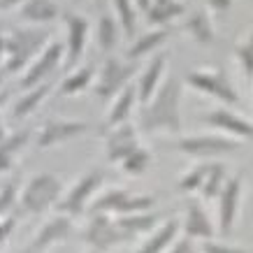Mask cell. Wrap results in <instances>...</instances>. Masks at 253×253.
<instances>
[{
	"label": "cell",
	"instance_id": "6da1fadb",
	"mask_svg": "<svg viewBox=\"0 0 253 253\" xmlns=\"http://www.w3.org/2000/svg\"><path fill=\"white\" fill-rule=\"evenodd\" d=\"M181 82L179 77L169 75L163 79L158 91L146 105H142V116H139V130L144 132H165V135H176L181 132Z\"/></svg>",
	"mask_w": 253,
	"mask_h": 253
},
{
	"label": "cell",
	"instance_id": "7a4b0ae2",
	"mask_svg": "<svg viewBox=\"0 0 253 253\" xmlns=\"http://www.w3.org/2000/svg\"><path fill=\"white\" fill-rule=\"evenodd\" d=\"M49 44V31L44 28H16L5 38V63L2 68L7 75L21 72L31 65L42 49Z\"/></svg>",
	"mask_w": 253,
	"mask_h": 253
},
{
	"label": "cell",
	"instance_id": "3957f363",
	"mask_svg": "<svg viewBox=\"0 0 253 253\" xmlns=\"http://www.w3.org/2000/svg\"><path fill=\"white\" fill-rule=\"evenodd\" d=\"M63 193V181L56 174L42 172L28 179V184L23 186L21 195H19V205H21L23 214L40 216L44 214L46 209H51L56 205L58 195Z\"/></svg>",
	"mask_w": 253,
	"mask_h": 253
},
{
	"label": "cell",
	"instance_id": "277c9868",
	"mask_svg": "<svg viewBox=\"0 0 253 253\" xmlns=\"http://www.w3.org/2000/svg\"><path fill=\"white\" fill-rule=\"evenodd\" d=\"M186 84L191 86L193 91L209 95V98L223 102L225 107H237L242 105L239 93L235 91L232 82L228 79L225 70L221 68H200V70H191L186 75Z\"/></svg>",
	"mask_w": 253,
	"mask_h": 253
},
{
	"label": "cell",
	"instance_id": "5b68a950",
	"mask_svg": "<svg viewBox=\"0 0 253 253\" xmlns=\"http://www.w3.org/2000/svg\"><path fill=\"white\" fill-rule=\"evenodd\" d=\"M154 205H156L154 195H139V193H130L126 188H112V191L102 193L88 207V211L91 214L126 216V214H137V211H149Z\"/></svg>",
	"mask_w": 253,
	"mask_h": 253
},
{
	"label": "cell",
	"instance_id": "8992f818",
	"mask_svg": "<svg viewBox=\"0 0 253 253\" xmlns=\"http://www.w3.org/2000/svg\"><path fill=\"white\" fill-rule=\"evenodd\" d=\"M242 142L228 135H191V137H181L176 142V151L191 158H214V156H225L237 151Z\"/></svg>",
	"mask_w": 253,
	"mask_h": 253
},
{
	"label": "cell",
	"instance_id": "52a82bcc",
	"mask_svg": "<svg viewBox=\"0 0 253 253\" xmlns=\"http://www.w3.org/2000/svg\"><path fill=\"white\" fill-rule=\"evenodd\" d=\"M137 65L130 61H119V58H107L105 65L98 72V82H95V95L100 100H112L123 86L130 84L132 75H135Z\"/></svg>",
	"mask_w": 253,
	"mask_h": 253
},
{
	"label": "cell",
	"instance_id": "ba28073f",
	"mask_svg": "<svg viewBox=\"0 0 253 253\" xmlns=\"http://www.w3.org/2000/svg\"><path fill=\"white\" fill-rule=\"evenodd\" d=\"M100 186H102V172H100V169H93V172L82 176L77 184L70 188L68 195H65L61 202H56L54 207L58 209V214L70 216V218H72V216H82Z\"/></svg>",
	"mask_w": 253,
	"mask_h": 253
},
{
	"label": "cell",
	"instance_id": "9c48e42d",
	"mask_svg": "<svg viewBox=\"0 0 253 253\" xmlns=\"http://www.w3.org/2000/svg\"><path fill=\"white\" fill-rule=\"evenodd\" d=\"M84 239L91 249H95L100 253L114 249L116 244L128 242L126 235L119 230L116 221L109 214H91V221H88V225H86V230H84Z\"/></svg>",
	"mask_w": 253,
	"mask_h": 253
},
{
	"label": "cell",
	"instance_id": "30bf717a",
	"mask_svg": "<svg viewBox=\"0 0 253 253\" xmlns=\"http://www.w3.org/2000/svg\"><path fill=\"white\" fill-rule=\"evenodd\" d=\"M63 56H65V49H63L61 42H49V44L42 49V54L23 72L21 82H19L23 91H28L33 86H40L42 79H46L51 72H56V68L63 63Z\"/></svg>",
	"mask_w": 253,
	"mask_h": 253
},
{
	"label": "cell",
	"instance_id": "8fae6325",
	"mask_svg": "<svg viewBox=\"0 0 253 253\" xmlns=\"http://www.w3.org/2000/svg\"><path fill=\"white\" fill-rule=\"evenodd\" d=\"M65 26H68V42L63 44V49H65L63 65H65V70H75L77 68V63L82 61L84 51H86V42H88L91 23L86 21L84 16L68 12V14H65Z\"/></svg>",
	"mask_w": 253,
	"mask_h": 253
},
{
	"label": "cell",
	"instance_id": "7c38bea8",
	"mask_svg": "<svg viewBox=\"0 0 253 253\" xmlns=\"http://www.w3.org/2000/svg\"><path fill=\"white\" fill-rule=\"evenodd\" d=\"M200 121L207 123L209 128H216L221 135L235 137V139H239V142H242V139H244V142H249V139L253 137L251 121H249V119H244V116L235 114V112H230L228 107L214 109V112H209V114L202 116Z\"/></svg>",
	"mask_w": 253,
	"mask_h": 253
},
{
	"label": "cell",
	"instance_id": "4fadbf2b",
	"mask_svg": "<svg viewBox=\"0 0 253 253\" xmlns=\"http://www.w3.org/2000/svg\"><path fill=\"white\" fill-rule=\"evenodd\" d=\"M242 200V176H228L218 193V232L228 237L235 228V218Z\"/></svg>",
	"mask_w": 253,
	"mask_h": 253
},
{
	"label": "cell",
	"instance_id": "5bb4252c",
	"mask_svg": "<svg viewBox=\"0 0 253 253\" xmlns=\"http://www.w3.org/2000/svg\"><path fill=\"white\" fill-rule=\"evenodd\" d=\"M86 130H88V123L84 121H65V119L46 121L42 126V130L38 132V146L40 149H51V146H58L63 142H70V139L84 135Z\"/></svg>",
	"mask_w": 253,
	"mask_h": 253
},
{
	"label": "cell",
	"instance_id": "9a60e30c",
	"mask_svg": "<svg viewBox=\"0 0 253 253\" xmlns=\"http://www.w3.org/2000/svg\"><path fill=\"white\" fill-rule=\"evenodd\" d=\"M139 146L137 130L130 123H121L116 128H109L107 139H105V149H107V161L121 163L126 156H130Z\"/></svg>",
	"mask_w": 253,
	"mask_h": 253
},
{
	"label": "cell",
	"instance_id": "2e32d148",
	"mask_svg": "<svg viewBox=\"0 0 253 253\" xmlns=\"http://www.w3.org/2000/svg\"><path fill=\"white\" fill-rule=\"evenodd\" d=\"M179 225H181V230H184V235L188 239H202L205 242V239H214L216 235L214 223H211L209 214L205 211V207L200 205L198 200L188 202L184 221H179Z\"/></svg>",
	"mask_w": 253,
	"mask_h": 253
},
{
	"label": "cell",
	"instance_id": "e0dca14e",
	"mask_svg": "<svg viewBox=\"0 0 253 253\" xmlns=\"http://www.w3.org/2000/svg\"><path fill=\"white\" fill-rule=\"evenodd\" d=\"M165 68H168V56L165 54H156L154 58L149 61V65L144 68V72L139 75L137 86H135L139 105H146L149 100L154 98V93L158 91V86H161V82H163Z\"/></svg>",
	"mask_w": 253,
	"mask_h": 253
},
{
	"label": "cell",
	"instance_id": "ac0fdd59",
	"mask_svg": "<svg viewBox=\"0 0 253 253\" xmlns=\"http://www.w3.org/2000/svg\"><path fill=\"white\" fill-rule=\"evenodd\" d=\"M135 105H137V91H135V86L132 84L123 86L121 91L116 93L114 105H112V109H109V114H107V128H116L121 123L130 121Z\"/></svg>",
	"mask_w": 253,
	"mask_h": 253
},
{
	"label": "cell",
	"instance_id": "d6986e66",
	"mask_svg": "<svg viewBox=\"0 0 253 253\" xmlns=\"http://www.w3.org/2000/svg\"><path fill=\"white\" fill-rule=\"evenodd\" d=\"M188 12L181 0H151V5L146 9V21L149 26H156V28H163L168 26L169 21H174L176 16H184Z\"/></svg>",
	"mask_w": 253,
	"mask_h": 253
},
{
	"label": "cell",
	"instance_id": "ffe728a7",
	"mask_svg": "<svg viewBox=\"0 0 253 253\" xmlns=\"http://www.w3.org/2000/svg\"><path fill=\"white\" fill-rule=\"evenodd\" d=\"M158 214H149V211H137V214H126V216H116L114 221L119 225V230L126 235V239L139 237V235H146L151 232L158 225Z\"/></svg>",
	"mask_w": 253,
	"mask_h": 253
},
{
	"label": "cell",
	"instance_id": "44dd1931",
	"mask_svg": "<svg viewBox=\"0 0 253 253\" xmlns=\"http://www.w3.org/2000/svg\"><path fill=\"white\" fill-rule=\"evenodd\" d=\"M169 38V28L168 26H163V28H156V31H149L144 35H139L130 46H128V51H126V61H139V58H144V56L154 54L156 49Z\"/></svg>",
	"mask_w": 253,
	"mask_h": 253
},
{
	"label": "cell",
	"instance_id": "7402d4cb",
	"mask_svg": "<svg viewBox=\"0 0 253 253\" xmlns=\"http://www.w3.org/2000/svg\"><path fill=\"white\" fill-rule=\"evenodd\" d=\"M179 230H181L179 221H176V218H169V221L163 223L161 228H154L151 237L146 239L135 253H165V249H169V244L176 239Z\"/></svg>",
	"mask_w": 253,
	"mask_h": 253
},
{
	"label": "cell",
	"instance_id": "603a6c76",
	"mask_svg": "<svg viewBox=\"0 0 253 253\" xmlns=\"http://www.w3.org/2000/svg\"><path fill=\"white\" fill-rule=\"evenodd\" d=\"M61 9L54 0H26L21 5V19L28 23H51L58 19Z\"/></svg>",
	"mask_w": 253,
	"mask_h": 253
},
{
	"label": "cell",
	"instance_id": "cb8c5ba5",
	"mask_svg": "<svg viewBox=\"0 0 253 253\" xmlns=\"http://www.w3.org/2000/svg\"><path fill=\"white\" fill-rule=\"evenodd\" d=\"M49 93H51V84H40V86L28 88L21 98L16 100L14 109H12V119H14V121H21L26 116H31L33 112L40 109V105L49 98Z\"/></svg>",
	"mask_w": 253,
	"mask_h": 253
},
{
	"label": "cell",
	"instance_id": "d4e9b609",
	"mask_svg": "<svg viewBox=\"0 0 253 253\" xmlns=\"http://www.w3.org/2000/svg\"><path fill=\"white\" fill-rule=\"evenodd\" d=\"M28 139H31V130H19L14 135H7L0 142V172H9L14 168L16 156L23 151Z\"/></svg>",
	"mask_w": 253,
	"mask_h": 253
},
{
	"label": "cell",
	"instance_id": "484cf974",
	"mask_svg": "<svg viewBox=\"0 0 253 253\" xmlns=\"http://www.w3.org/2000/svg\"><path fill=\"white\" fill-rule=\"evenodd\" d=\"M121 26H119V21H116L114 16L109 14H102L98 21V28H95V40H98V46L100 51H105V54H109V51H114L116 46H119V42H121Z\"/></svg>",
	"mask_w": 253,
	"mask_h": 253
},
{
	"label": "cell",
	"instance_id": "4316f807",
	"mask_svg": "<svg viewBox=\"0 0 253 253\" xmlns=\"http://www.w3.org/2000/svg\"><path fill=\"white\" fill-rule=\"evenodd\" d=\"M184 31L191 35L198 44H211L214 42V23L209 19V14L205 9L200 12H193L184 23Z\"/></svg>",
	"mask_w": 253,
	"mask_h": 253
},
{
	"label": "cell",
	"instance_id": "83f0119b",
	"mask_svg": "<svg viewBox=\"0 0 253 253\" xmlns=\"http://www.w3.org/2000/svg\"><path fill=\"white\" fill-rule=\"evenodd\" d=\"M225 179H228V169H225V165H223V163H209L207 176H205V181H202V186H200L202 198L205 200H216L218 198V193H221Z\"/></svg>",
	"mask_w": 253,
	"mask_h": 253
},
{
	"label": "cell",
	"instance_id": "f1b7e54d",
	"mask_svg": "<svg viewBox=\"0 0 253 253\" xmlns=\"http://www.w3.org/2000/svg\"><path fill=\"white\" fill-rule=\"evenodd\" d=\"M114 5V19L121 26V33L126 38H132L135 35V28H137V19H135V5L132 0H112Z\"/></svg>",
	"mask_w": 253,
	"mask_h": 253
},
{
	"label": "cell",
	"instance_id": "f546056e",
	"mask_svg": "<svg viewBox=\"0 0 253 253\" xmlns=\"http://www.w3.org/2000/svg\"><path fill=\"white\" fill-rule=\"evenodd\" d=\"M91 82H93V65L79 68L77 72H70L68 77L63 79L61 93H63V95H77V93L86 91Z\"/></svg>",
	"mask_w": 253,
	"mask_h": 253
},
{
	"label": "cell",
	"instance_id": "4dcf8cb0",
	"mask_svg": "<svg viewBox=\"0 0 253 253\" xmlns=\"http://www.w3.org/2000/svg\"><path fill=\"white\" fill-rule=\"evenodd\" d=\"M151 163H154V156H151V151H146L144 146H137V149H135L130 156H126V158L121 161V169L126 172V174L137 176V174H144Z\"/></svg>",
	"mask_w": 253,
	"mask_h": 253
},
{
	"label": "cell",
	"instance_id": "1f68e13d",
	"mask_svg": "<svg viewBox=\"0 0 253 253\" xmlns=\"http://www.w3.org/2000/svg\"><path fill=\"white\" fill-rule=\"evenodd\" d=\"M235 58H237V63H239L242 75L251 82V77H253V40L249 38V35L237 42V46H235Z\"/></svg>",
	"mask_w": 253,
	"mask_h": 253
},
{
	"label": "cell",
	"instance_id": "d6a6232c",
	"mask_svg": "<svg viewBox=\"0 0 253 253\" xmlns=\"http://www.w3.org/2000/svg\"><path fill=\"white\" fill-rule=\"evenodd\" d=\"M207 169H209V163H205V165H198V168L188 169L186 174H181V179H179V191L181 193H193V191H200V186H202V181H205V176H207Z\"/></svg>",
	"mask_w": 253,
	"mask_h": 253
},
{
	"label": "cell",
	"instance_id": "836d02e7",
	"mask_svg": "<svg viewBox=\"0 0 253 253\" xmlns=\"http://www.w3.org/2000/svg\"><path fill=\"white\" fill-rule=\"evenodd\" d=\"M16 200H19V179H12L5 186H0V218L14 209Z\"/></svg>",
	"mask_w": 253,
	"mask_h": 253
},
{
	"label": "cell",
	"instance_id": "e575fe53",
	"mask_svg": "<svg viewBox=\"0 0 253 253\" xmlns=\"http://www.w3.org/2000/svg\"><path fill=\"white\" fill-rule=\"evenodd\" d=\"M200 253H249V251H246V249H239V246L221 244V242H214V239H205Z\"/></svg>",
	"mask_w": 253,
	"mask_h": 253
},
{
	"label": "cell",
	"instance_id": "d590c367",
	"mask_svg": "<svg viewBox=\"0 0 253 253\" xmlns=\"http://www.w3.org/2000/svg\"><path fill=\"white\" fill-rule=\"evenodd\" d=\"M169 253H200V251L193 246V239L184 237V239H174L169 244Z\"/></svg>",
	"mask_w": 253,
	"mask_h": 253
},
{
	"label": "cell",
	"instance_id": "8d00e7d4",
	"mask_svg": "<svg viewBox=\"0 0 253 253\" xmlns=\"http://www.w3.org/2000/svg\"><path fill=\"white\" fill-rule=\"evenodd\" d=\"M14 225H16V218H14V216H7L5 221L0 223V246H2V242L9 237V232L14 230Z\"/></svg>",
	"mask_w": 253,
	"mask_h": 253
},
{
	"label": "cell",
	"instance_id": "74e56055",
	"mask_svg": "<svg viewBox=\"0 0 253 253\" xmlns=\"http://www.w3.org/2000/svg\"><path fill=\"white\" fill-rule=\"evenodd\" d=\"M205 2L211 12H228L232 7V0H205Z\"/></svg>",
	"mask_w": 253,
	"mask_h": 253
},
{
	"label": "cell",
	"instance_id": "f35d334b",
	"mask_svg": "<svg viewBox=\"0 0 253 253\" xmlns=\"http://www.w3.org/2000/svg\"><path fill=\"white\" fill-rule=\"evenodd\" d=\"M26 0H0V12H7V9L16 7V5H21Z\"/></svg>",
	"mask_w": 253,
	"mask_h": 253
},
{
	"label": "cell",
	"instance_id": "ab89813d",
	"mask_svg": "<svg viewBox=\"0 0 253 253\" xmlns=\"http://www.w3.org/2000/svg\"><path fill=\"white\" fill-rule=\"evenodd\" d=\"M132 5H135L139 12H146V9H149V5H151V0H132Z\"/></svg>",
	"mask_w": 253,
	"mask_h": 253
},
{
	"label": "cell",
	"instance_id": "60d3db41",
	"mask_svg": "<svg viewBox=\"0 0 253 253\" xmlns=\"http://www.w3.org/2000/svg\"><path fill=\"white\" fill-rule=\"evenodd\" d=\"M5 63V35L0 33V65Z\"/></svg>",
	"mask_w": 253,
	"mask_h": 253
},
{
	"label": "cell",
	"instance_id": "b9f144b4",
	"mask_svg": "<svg viewBox=\"0 0 253 253\" xmlns=\"http://www.w3.org/2000/svg\"><path fill=\"white\" fill-rule=\"evenodd\" d=\"M9 95H12V91H0V109L5 107V102L9 100Z\"/></svg>",
	"mask_w": 253,
	"mask_h": 253
},
{
	"label": "cell",
	"instance_id": "7bdbcfd3",
	"mask_svg": "<svg viewBox=\"0 0 253 253\" xmlns=\"http://www.w3.org/2000/svg\"><path fill=\"white\" fill-rule=\"evenodd\" d=\"M7 137V130H5V121H2V116H0V142Z\"/></svg>",
	"mask_w": 253,
	"mask_h": 253
},
{
	"label": "cell",
	"instance_id": "ee69618b",
	"mask_svg": "<svg viewBox=\"0 0 253 253\" xmlns=\"http://www.w3.org/2000/svg\"><path fill=\"white\" fill-rule=\"evenodd\" d=\"M7 77V72H5V68H2V65H0V86H2V79ZM0 91H2V88H0Z\"/></svg>",
	"mask_w": 253,
	"mask_h": 253
},
{
	"label": "cell",
	"instance_id": "f6af8a7d",
	"mask_svg": "<svg viewBox=\"0 0 253 253\" xmlns=\"http://www.w3.org/2000/svg\"><path fill=\"white\" fill-rule=\"evenodd\" d=\"M88 253H100V251H95V249H93V251H88Z\"/></svg>",
	"mask_w": 253,
	"mask_h": 253
},
{
	"label": "cell",
	"instance_id": "bcb514c9",
	"mask_svg": "<svg viewBox=\"0 0 253 253\" xmlns=\"http://www.w3.org/2000/svg\"><path fill=\"white\" fill-rule=\"evenodd\" d=\"M0 33H2V21H0Z\"/></svg>",
	"mask_w": 253,
	"mask_h": 253
},
{
	"label": "cell",
	"instance_id": "7dc6e473",
	"mask_svg": "<svg viewBox=\"0 0 253 253\" xmlns=\"http://www.w3.org/2000/svg\"><path fill=\"white\" fill-rule=\"evenodd\" d=\"M75 2H84V0H75Z\"/></svg>",
	"mask_w": 253,
	"mask_h": 253
}]
</instances>
